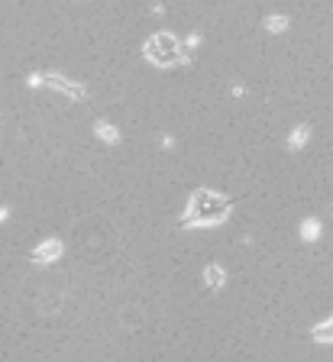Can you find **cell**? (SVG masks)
Listing matches in <instances>:
<instances>
[{"mask_svg":"<svg viewBox=\"0 0 333 362\" xmlns=\"http://www.w3.org/2000/svg\"><path fill=\"white\" fill-rule=\"evenodd\" d=\"M143 52H146V59H149L152 65L168 68V65H175V62H182L185 45L178 42V36H175V33H156V36L146 39Z\"/></svg>","mask_w":333,"mask_h":362,"instance_id":"cell-1","label":"cell"},{"mask_svg":"<svg viewBox=\"0 0 333 362\" xmlns=\"http://www.w3.org/2000/svg\"><path fill=\"white\" fill-rule=\"evenodd\" d=\"M42 81H46L49 90H55V94H62V98H69V100H84V94H88V88L81 81H71L62 71H42Z\"/></svg>","mask_w":333,"mask_h":362,"instance_id":"cell-2","label":"cell"},{"mask_svg":"<svg viewBox=\"0 0 333 362\" xmlns=\"http://www.w3.org/2000/svg\"><path fill=\"white\" fill-rule=\"evenodd\" d=\"M94 136H98L100 143H107V146H117L123 139L120 127H114L110 120H94Z\"/></svg>","mask_w":333,"mask_h":362,"instance_id":"cell-3","label":"cell"},{"mask_svg":"<svg viewBox=\"0 0 333 362\" xmlns=\"http://www.w3.org/2000/svg\"><path fill=\"white\" fill-rule=\"evenodd\" d=\"M310 136V123H301V127L291 129V136H288V149H301L304 143H308Z\"/></svg>","mask_w":333,"mask_h":362,"instance_id":"cell-4","label":"cell"},{"mask_svg":"<svg viewBox=\"0 0 333 362\" xmlns=\"http://www.w3.org/2000/svg\"><path fill=\"white\" fill-rule=\"evenodd\" d=\"M265 30H269V33H285V30H288V16H285V13L265 16Z\"/></svg>","mask_w":333,"mask_h":362,"instance_id":"cell-5","label":"cell"},{"mask_svg":"<svg viewBox=\"0 0 333 362\" xmlns=\"http://www.w3.org/2000/svg\"><path fill=\"white\" fill-rule=\"evenodd\" d=\"M26 84H30V88H46V81H42V71L30 75V78H26Z\"/></svg>","mask_w":333,"mask_h":362,"instance_id":"cell-6","label":"cell"},{"mask_svg":"<svg viewBox=\"0 0 333 362\" xmlns=\"http://www.w3.org/2000/svg\"><path fill=\"white\" fill-rule=\"evenodd\" d=\"M185 45H188L191 52H194V49H201V33H191V36H188V42H185Z\"/></svg>","mask_w":333,"mask_h":362,"instance_id":"cell-7","label":"cell"}]
</instances>
